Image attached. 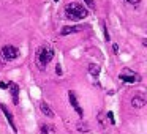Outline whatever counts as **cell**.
<instances>
[{"mask_svg": "<svg viewBox=\"0 0 147 134\" xmlns=\"http://www.w3.org/2000/svg\"><path fill=\"white\" fill-rule=\"evenodd\" d=\"M84 3H86L89 8H92V10L95 8V0H84Z\"/></svg>", "mask_w": 147, "mask_h": 134, "instance_id": "cell-15", "label": "cell"}, {"mask_svg": "<svg viewBox=\"0 0 147 134\" xmlns=\"http://www.w3.org/2000/svg\"><path fill=\"white\" fill-rule=\"evenodd\" d=\"M125 3L131 5V7H139L141 5V0H123Z\"/></svg>", "mask_w": 147, "mask_h": 134, "instance_id": "cell-13", "label": "cell"}, {"mask_svg": "<svg viewBox=\"0 0 147 134\" xmlns=\"http://www.w3.org/2000/svg\"><path fill=\"white\" fill-rule=\"evenodd\" d=\"M41 134H55L54 125H49V123L41 125Z\"/></svg>", "mask_w": 147, "mask_h": 134, "instance_id": "cell-12", "label": "cell"}, {"mask_svg": "<svg viewBox=\"0 0 147 134\" xmlns=\"http://www.w3.org/2000/svg\"><path fill=\"white\" fill-rule=\"evenodd\" d=\"M68 99H70V104L73 106V109L76 111V114L82 118L84 112H82V109H81L79 103H78V98H76V95H74V92H68Z\"/></svg>", "mask_w": 147, "mask_h": 134, "instance_id": "cell-5", "label": "cell"}, {"mask_svg": "<svg viewBox=\"0 0 147 134\" xmlns=\"http://www.w3.org/2000/svg\"><path fill=\"white\" fill-rule=\"evenodd\" d=\"M0 109H2V112H3V114H5V117H7V120H8V123H10L11 129H13L14 133H18V128H16V123H14L13 114H11V112L8 111V107H7L5 104H0Z\"/></svg>", "mask_w": 147, "mask_h": 134, "instance_id": "cell-6", "label": "cell"}, {"mask_svg": "<svg viewBox=\"0 0 147 134\" xmlns=\"http://www.w3.org/2000/svg\"><path fill=\"white\" fill-rule=\"evenodd\" d=\"M100 71H101L100 65H96V63H90V65H89V73H90V76L98 77V76H100Z\"/></svg>", "mask_w": 147, "mask_h": 134, "instance_id": "cell-11", "label": "cell"}, {"mask_svg": "<svg viewBox=\"0 0 147 134\" xmlns=\"http://www.w3.org/2000/svg\"><path fill=\"white\" fill-rule=\"evenodd\" d=\"M0 88H3V90L8 88V84L7 82H0Z\"/></svg>", "mask_w": 147, "mask_h": 134, "instance_id": "cell-19", "label": "cell"}, {"mask_svg": "<svg viewBox=\"0 0 147 134\" xmlns=\"http://www.w3.org/2000/svg\"><path fill=\"white\" fill-rule=\"evenodd\" d=\"M0 57L3 58L5 62H11V60H16L18 57H19V49L16 48V46H3L2 48V51H0Z\"/></svg>", "mask_w": 147, "mask_h": 134, "instance_id": "cell-4", "label": "cell"}, {"mask_svg": "<svg viewBox=\"0 0 147 134\" xmlns=\"http://www.w3.org/2000/svg\"><path fill=\"white\" fill-rule=\"evenodd\" d=\"M78 129H79V131H86V133H87V131H89V126H87V123H82V121H81V123L78 125Z\"/></svg>", "mask_w": 147, "mask_h": 134, "instance_id": "cell-14", "label": "cell"}, {"mask_svg": "<svg viewBox=\"0 0 147 134\" xmlns=\"http://www.w3.org/2000/svg\"><path fill=\"white\" fill-rule=\"evenodd\" d=\"M131 106H133L134 109H141L146 106V98H144L142 95H134L133 98H131Z\"/></svg>", "mask_w": 147, "mask_h": 134, "instance_id": "cell-8", "label": "cell"}, {"mask_svg": "<svg viewBox=\"0 0 147 134\" xmlns=\"http://www.w3.org/2000/svg\"><path fill=\"white\" fill-rule=\"evenodd\" d=\"M108 120L111 121V125H115V118H114V114H112V112H108Z\"/></svg>", "mask_w": 147, "mask_h": 134, "instance_id": "cell-16", "label": "cell"}, {"mask_svg": "<svg viewBox=\"0 0 147 134\" xmlns=\"http://www.w3.org/2000/svg\"><path fill=\"white\" fill-rule=\"evenodd\" d=\"M112 49H114V52H115V54L119 52V46H117V44H112Z\"/></svg>", "mask_w": 147, "mask_h": 134, "instance_id": "cell-20", "label": "cell"}, {"mask_svg": "<svg viewBox=\"0 0 147 134\" xmlns=\"http://www.w3.org/2000/svg\"><path fill=\"white\" fill-rule=\"evenodd\" d=\"M103 32H105V40H106V41H109V33H108V29H106L105 22H103Z\"/></svg>", "mask_w": 147, "mask_h": 134, "instance_id": "cell-17", "label": "cell"}, {"mask_svg": "<svg viewBox=\"0 0 147 134\" xmlns=\"http://www.w3.org/2000/svg\"><path fill=\"white\" fill-rule=\"evenodd\" d=\"M63 13H65V17H67L68 21H82L89 16V11L84 8V5L76 3V2L68 3L67 7H65Z\"/></svg>", "mask_w": 147, "mask_h": 134, "instance_id": "cell-2", "label": "cell"}, {"mask_svg": "<svg viewBox=\"0 0 147 134\" xmlns=\"http://www.w3.org/2000/svg\"><path fill=\"white\" fill-rule=\"evenodd\" d=\"M54 2H59V0H54Z\"/></svg>", "mask_w": 147, "mask_h": 134, "instance_id": "cell-21", "label": "cell"}, {"mask_svg": "<svg viewBox=\"0 0 147 134\" xmlns=\"http://www.w3.org/2000/svg\"><path fill=\"white\" fill-rule=\"evenodd\" d=\"M54 54L55 52L51 46H41V48H38V51H36V54H35L36 68H38L40 71H45L46 68H48V65L51 63V60L54 58Z\"/></svg>", "mask_w": 147, "mask_h": 134, "instance_id": "cell-1", "label": "cell"}, {"mask_svg": "<svg viewBox=\"0 0 147 134\" xmlns=\"http://www.w3.org/2000/svg\"><path fill=\"white\" fill-rule=\"evenodd\" d=\"M82 30V27H78V25H65L63 29L60 30V36H67L70 33H78Z\"/></svg>", "mask_w": 147, "mask_h": 134, "instance_id": "cell-9", "label": "cell"}, {"mask_svg": "<svg viewBox=\"0 0 147 134\" xmlns=\"http://www.w3.org/2000/svg\"><path fill=\"white\" fill-rule=\"evenodd\" d=\"M8 88L11 92V96H13V103L14 104H19V87L14 82H8Z\"/></svg>", "mask_w": 147, "mask_h": 134, "instance_id": "cell-7", "label": "cell"}, {"mask_svg": "<svg viewBox=\"0 0 147 134\" xmlns=\"http://www.w3.org/2000/svg\"><path fill=\"white\" fill-rule=\"evenodd\" d=\"M55 71H57L59 76H62V66H60V63H57V66H55Z\"/></svg>", "mask_w": 147, "mask_h": 134, "instance_id": "cell-18", "label": "cell"}, {"mask_svg": "<svg viewBox=\"0 0 147 134\" xmlns=\"http://www.w3.org/2000/svg\"><path fill=\"white\" fill-rule=\"evenodd\" d=\"M40 109H41V112H43V114H45L48 118H54V111H52V109L49 107L48 103H45V101L40 103Z\"/></svg>", "mask_w": 147, "mask_h": 134, "instance_id": "cell-10", "label": "cell"}, {"mask_svg": "<svg viewBox=\"0 0 147 134\" xmlns=\"http://www.w3.org/2000/svg\"><path fill=\"white\" fill-rule=\"evenodd\" d=\"M119 79L123 80L127 84H134V82H141V76L136 73V71L130 70V68H123V70L119 73Z\"/></svg>", "mask_w": 147, "mask_h": 134, "instance_id": "cell-3", "label": "cell"}]
</instances>
